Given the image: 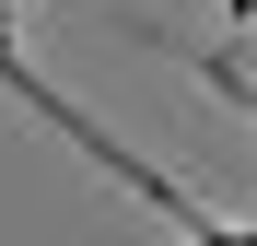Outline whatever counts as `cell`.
<instances>
[{
    "instance_id": "1",
    "label": "cell",
    "mask_w": 257,
    "mask_h": 246,
    "mask_svg": "<svg viewBox=\"0 0 257 246\" xmlns=\"http://www.w3.org/2000/svg\"><path fill=\"white\" fill-rule=\"evenodd\" d=\"M222 12H234V24H257V0H222Z\"/></svg>"
}]
</instances>
